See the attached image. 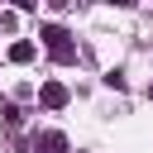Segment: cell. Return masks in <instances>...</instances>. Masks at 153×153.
<instances>
[{
    "mask_svg": "<svg viewBox=\"0 0 153 153\" xmlns=\"http://www.w3.org/2000/svg\"><path fill=\"white\" fill-rule=\"evenodd\" d=\"M43 43H48V53H53V62H76V43H72V33L67 29H57V24H43Z\"/></svg>",
    "mask_w": 153,
    "mask_h": 153,
    "instance_id": "obj_1",
    "label": "cell"
},
{
    "mask_svg": "<svg viewBox=\"0 0 153 153\" xmlns=\"http://www.w3.org/2000/svg\"><path fill=\"white\" fill-rule=\"evenodd\" d=\"M33 148H38V153H67V134H62V129H43V134L33 139Z\"/></svg>",
    "mask_w": 153,
    "mask_h": 153,
    "instance_id": "obj_2",
    "label": "cell"
},
{
    "mask_svg": "<svg viewBox=\"0 0 153 153\" xmlns=\"http://www.w3.org/2000/svg\"><path fill=\"white\" fill-rule=\"evenodd\" d=\"M38 100H43L48 110H62V105H67V86H62V81H43V91H38Z\"/></svg>",
    "mask_w": 153,
    "mask_h": 153,
    "instance_id": "obj_3",
    "label": "cell"
},
{
    "mask_svg": "<svg viewBox=\"0 0 153 153\" xmlns=\"http://www.w3.org/2000/svg\"><path fill=\"white\" fill-rule=\"evenodd\" d=\"M10 62H14V67H24V62H33V43H29V38H19V43H10Z\"/></svg>",
    "mask_w": 153,
    "mask_h": 153,
    "instance_id": "obj_4",
    "label": "cell"
},
{
    "mask_svg": "<svg viewBox=\"0 0 153 153\" xmlns=\"http://www.w3.org/2000/svg\"><path fill=\"white\" fill-rule=\"evenodd\" d=\"M148 96H153V81H148Z\"/></svg>",
    "mask_w": 153,
    "mask_h": 153,
    "instance_id": "obj_5",
    "label": "cell"
}]
</instances>
